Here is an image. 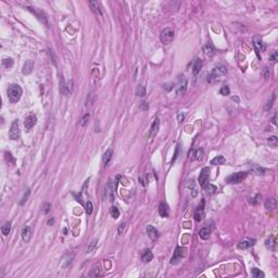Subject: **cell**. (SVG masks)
Returning <instances> with one entry per match:
<instances>
[{
	"mask_svg": "<svg viewBox=\"0 0 278 278\" xmlns=\"http://www.w3.org/2000/svg\"><path fill=\"white\" fill-rule=\"evenodd\" d=\"M2 64H4V68L9 69V68H11L12 65H13V60H12L11 58H6V59L2 60Z\"/></svg>",
	"mask_w": 278,
	"mask_h": 278,
	"instance_id": "obj_38",
	"label": "cell"
},
{
	"mask_svg": "<svg viewBox=\"0 0 278 278\" xmlns=\"http://www.w3.org/2000/svg\"><path fill=\"white\" fill-rule=\"evenodd\" d=\"M53 222H54V220H53V218H52V217H51V218H50V220H49V222H48V225H49V226H50V225H51V224H53Z\"/></svg>",
	"mask_w": 278,
	"mask_h": 278,
	"instance_id": "obj_56",
	"label": "cell"
},
{
	"mask_svg": "<svg viewBox=\"0 0 278 278\" xmlns=\"http://www.w3.org/2000/svg\"><path fill=\"white\" fill-rule=\"evenodd\" d=\"M73 260H74V254H73V253H66V254L62 258L61 266L63 267V268H68V267L72 264Z\"/></svg>",
	"mask_w": 278,
	"mask_h": 278,
	"instance_id": "obj_11",
	"label": "cell"
},
{
	"mask_svg": "<svg viewBox=\"0 0 278 278\" xmlns=\"http://www.w3.org/2000/svg\"><path fill=\"white\" fill-rule=\"evenodd\" d=\"M72 91H73V80H70L68 84L64 85V88H63L62 94H64V95H70Z\"/></svg>",
	"mask_w": 278,
	"mask_h": 278,
	"instance_id": "obj_29",
	"label": "cell"
},
{
	"mask_svg": "<svg viewBox=\"0 0 278 278\" xmlns=\"http://www.w3.org/2000/svg\"><path fill=\"white\" fill-rule=\"evenodd\" d=\"M89 118H90V114H89V113L85 114L84 116H83V118L80 120V125H82V126H86V125H87L88 122H89Z\"/></svg>",
	"mask_w": 278,
	"mask_h": 278,
	"instance_id": "obj_40",
	"label": "cell"
},
{
	"mask_svg": "<svg viewBox=\"0 0 278 278\" xmlns=\"http://www.w3.org/2000/svg\"><path fill=\"white\" fill-rule=\"evenodd\" d=\"M263 76H264V78H268L270 77V70L267 69V68H265L264 69V73H263Z\"/></svg>",
	"mask_w": 278,
	"mask_h": 278,
	"instance_id": "obj_48",
	"label": "cell"
},
{
	"mask_svg": "<svg viewBox=\"0 0 278 278\" xmlns=\"http://www.w3.org/2000/svg\"><path fill=\"white\" fill-rule=\"evenodd\" d=\"M125 227H126V224H125V223H123V224L120 225V227H118V235H120V236H121V235L123 234V232H124Z\"/></svg>",
	"mask_w": 278,
	"mask_h": 278,
	"instance_id": "obj_45",
	"label": "cell"
},
{
	"mask_svg": "<svg viewBox=\"0 0 278 278\" xmlns=\"http://www.w3.org/2000/svg\"><path fill=\"white\" fill-rule=\"evenodd\" d=\"M22 88L18 84H12L10 87L8 88V98L9 101L11 103H16L21 99L22 96Z\"/></svg>",
	"mask_w": 278,
	"mask_h": 278,
	"instance_id": "obj_1",
	"label": "cell"
},
{
	"mask_svg": "<svg viewBox=\"0 0 278 278\" xmlns=\"http://www.w3.org/2000/svg\"><path fill=\"white\" fill-rule=\"evenodd\" d=\"M21 136V129H20V124L18 120H14L10 126L9 130V138L11 140H19Z\"/></svg>",
	"mask_w": 278,
	"mask_h": 278,
	"instance_id": "obj_3",
	"label": "cell"
},
{
	"mask_svg": "<svg viewBox=\"0 0 278 278\" xmlns=\"http://www.w3.org/2000/svg\"><path fill=\"white\" fill-rule=\"evenodd\" d=\"M159 127H160V121H159V118H156L154 122H153V124H152V126H151V132H150L151 136H154V135L158 133Z\"/></svg>",
	"mask_w": 278,
	"mask_h": 278,
	"instance_id": "obj_26",
	"label": "cell"
},
{
	"mask_svg": "<svg viewBox=\"0 0 278 278\" xmlns=\"http://www.w3.org/2000/svg\"><path fill=\"white\" fill-rule=\"evenodd\" d=\"M184 118H185V115H184V113H182V112H179L178 113V122L182 123L184 121Z\"/></svg>",
	"mask_w": 278,
	"mask_h": 278,
	"instance_id": "obj_53",
	"label": "cell"
},
{
	"mask_svg": "<svg viewBox=\"0 0 278 278\" xmlns=\"http://www.w3.org/2000/svg\"><path fill=\"white\" fill-rule=\"evenodd\" d=\"M254 242H255L254 239H244L238 244V248H239V249H248V248L252 247V246L254 244Z\"/></svg>",
	"mask_w": 278,
	"mask_h": 278,
	"instance_id": "obj_17",
	"label": "cell"
},
{
	"mask_svg": "<svg viewBox=\"0 0 278 278\" xmlns=\"http://www.w3.org/2000/svg\"><path fill=\"white\" fill-rule=\"evenodd\" d=\"M50 208H51V206H50L49 203H45V206H44V213L47 214L48 212L50 211Z\"/></svg>",
	"mask_w": 278,
	"mask_h": 278,
	"instance_id": "obj_47",
	"label": "cell"
},
{
	"mask_svg": "<svg viewBox=\"0 0 278 278\" xmlns=\"http://www.w3.org/2000/svg\"><path fill=\"white\" fill-rule=\"evenodd\" d=\"M275 99H276V95H273L272 97H270V99L267 101V103L265 104V107H264V110L265 111H270V109H272V107H273V104H274L275 102Z\"/></svg>",
	"mask_w": 278,
	"mask_h": 278,
	"instance_id": "obj_31",
	"label": "cell"
},
{
	"mask_svg": "<svg viewBox=\"0 0 278 278\" xmlns=\"http://www.w3.org/2000/svg\"><path fill=\"white\" fill-rule=\"evenodd\" d=\"M246 177H247V173L239 172V173H235V174L230 175L229 177H227V178H226V182L228 184H239L241 183Z\"/></svg>",
	"mask_w": 278,
	"mask_h": 278,
	"instance_id": "obj_5",
	"label": "cell"
},
{
	"mask_svg": "<svg viewBox=\"0 0 278 278\" xmlns=\"http://www.w3.org/2000/svg\"><path fill=\"white\" fill-rule=\"evenodd\" d=\"M225 162H226V160H225V158L223 156H215L214 159L211 160V164H212V165H222V164H224Z\"/></svg>",
	"mask_w": 278,
	"mask_h": 278,
	"instance_id": "obj_25",
	"label": "cell"
},
{
	"mask_svg": "<svg viewBox=\"0 0 278 278\" xmlns=\"http://www.w3.org/2000/svg\"><path fill=\"white\" fill-rule=\"evenodd\" d=\"M260 198H261V196H260V194H256V197L252 199L251 203H252V204H256V203L259 202V199H260Z\"/></svg>",
	"mask_w": 278,
	"mask_h": 278,
	"instance_id": "obj_49",
	"label": "cell"
},
{
	"mask_svg": "<svg viewBox=\"0 0 278 278\" xmlns=\"http://www.w3.org/2000/svg\"><path fill=\"white\" fill-rule=\"evenodd\" d=\"M85 211H86V213H87L88 215H90V214L92 213V211H94V206H92V203L90 201H87Z\"/></svg>",
	"mask_w": 278,
	"mask_h": 278,
	"instance_id": "obj_42",
	"label": "cell"
},
{
	"mask_svg": "<svg viewBox=\"0 0 278 278\" xmlns=\"http://www.w3.org/2000/svg\"><path fill=\"white\" fill-rule=\"evenodd\" d=\"M159 214L163 218H166L168 216V208L165 203H160V206H159Z\"/></svg>",
	"mask_w": 278,
	"mask_h": 278,
	"instance_id": "obj_21",
	"label": "cell"
},
{
	"mask_svg": "<svg viewBox=\"0 0 278 278\" xmlns=\"http://www.w3.org/2000/svg\"><path fill=\"white\" fill-rule=\"evenodd\" d=\"M174 36H175L174 30L171 28V27H166V28H164L163 31L161 32V35H160L161 42H163L164 45H168V44L173 42Z\"/></svg>",
	"mask_w": 278,
	"mask_h": 278,
	"instance_id": "obj_4",
	"label": "cell"
},
{
	"mask_svg": "<svg viewBox=\"0 0 278 278\" xmlns=\"http://www.w3.org/2000/svg\"><path fill=\"white\" fill-rule=\"evenodd\" d=\"M139 108H140L141 110H148L149 106H148V103L146 102V101H142V102H141V104L139 106Z\"/></svg>",
	"mask_w": 278,
	"mask_h": 278,
	"instance_id": "obj_46",
	"label": "cell"
},
{
	"mask_svg": "<svg viewBox=\"0 0 278 278\" xmlns=\"http://www.w3.org/2000/svg\"><path fill=\"white\" fill-rule=\"evenodd\" d=\"M96 247H97V240H94V241H91V242L89 244V246H88L87 252H88V253L92 252V250H94Z\"/></svg>",
	"mask_w": 278,
	"mask_h": 278,
	"instance_id": "obj_43",
	"label": "cell"
},
{
	"mask_svg": "<svg viewBox=\"0 0 278 278\" xmlns=\"http://www.w3.org/2000/svg\"><path fill=\"white\" fill-rule=\"evenodd\" d=\"M220 94L222 96H228L230 94V89H229L228 86H223V87L220 89Z\"/></svg>",
	"mask_w": 278,
	"mask_h": 278,
	"instance_id": "obj_41",
	"label": "cell"
},
{
	"mask_svg": "<svg viewBox=\"0 0 278 278\" xmlns=\"http://www.w3.org/2000/svg\"><path fill=\"white\" fill-rule=\"evenodd\" d=\"M10 232H11V224H10V223H6V224L1 227V232H2L4 236H8Z\"/></svg>",
	"mask_w": 278,
	"mask_h": 278,
	"instance_id": "obj_32",
	"label": "cell"
},
{
	"mask_svg": "<svg viewBox=\"0 0 278 278\" xmlns=\"http://www.w3.org/2000/svg\"><path fill=\"white\" fill-rule=\"evenodd\" d=\"M152 259H153L152 252L150 251L149 249H146V250H144L142 254H141V260H142V261H144L145 263H149L150 261H152Z\"/></svg>",
	"mask_w": 278,
	"mask_h": 278,
	"instance_id": "obj_20",
	"label": "cell"
},
{
	"mask_svg": "<svg viewBox=\"0 0 278 278\" xmlns=\"http://www.w3.org/2000/svg\"><path fill=\"white\" fill-rule=\"evenodd\" d=\"M189 158H190L191 160H194V159L202 160V159H203V149L200 148L198 149V150H192V151H190Z\"/></svg>",
	"mask_w": 278,
	"mask_h": 278,
	"instance_id": "obj_14",
	"label": "cell"
},
{
	"mask_svg": "<svg viewBox=\"0 0 278 278\" xmlns=\"http://www.w3.org/2000/svg\"><path fill=\"white\" fill-rule=\"evenodd\" d=\"M203 216H204V201L202 200L201 204L198 206V208L196 209V212H194V220H196V222H201Z\"/></svg>",
	"mask_w": 278,
	"mask_h": 278,
	"instance_id": "obj_10",
	"label": "cell"
},
{
	"mask_svg": "<svg viewBox=\"0 0 278 278\" xmlns=\"http://www.w3.org/2000/svg\"><path fill=\"white\" fill-rule=\"evenodd\" d=\"M210 234H211V229H210L209 227H203V228L200 229L199 236H200V238H202V239L206 240L210 237Z\"/></svg>",
	"mask_w": 278,
	"mask_h": 278,
	"instance_id": "obj_24",
	"label": "cell"
},
{
	"mask_svg": "<svg viewBox=\"0 0 278 278\" xmlns=\"http://www.w3.org/2000/svg\"><path fill=\"white\" fill-rule=\"evenodd\" d=\"M49 53H50V57H51V60H52V58H53V63L56 64L57 62H56V56H54L53 51H52L51 49H49Z\"/></svg>",
	"mask_w": 278,
	"mask_h": 278,
	"instance_id": "obj_54",
	"label": "cell"
},
{
	"mask_svg": "<svg viewBox=\"0 0 278 278\" xmlns=\"http://www.w3.org/2000/svg\"><path fill=\"white\" fill-rule=\"evenodd\" d=\"M251 274H252V276L255 278H263L264 276H265L264 273L261 272V270H259V268H252Z\"/></svg>",
	"mask_w": 278,
	"mask_h": 278,
	"instance_id": "obj_33",
	"label": "cell"
},
{
	"mask_svg": "<svg viewBox=\"0 0 278 278\" xmlns=\"http://www.w3.org/2000/svg\"><path fill=\"white\" fill-rule=\"evenodd\" d=\"M203 52H204V54H206V57H212V56H214L215 50H214V47L212 46V44H210V42L206 44V45L203 46Z\"/></svg>",
	"mask_w": 278,
	"mask_h": 278,
	"instance_id": "obj_19",
	"label": "cell"
},
{
	"mask_svg": "<svg viewBox=\"0 0 278 278\" xmlns=\"http://www.w3.org/2000/svg\"><path fill=\"white\" fill-rule=\"evenodd\" d=\"M187 187H188L189 190H191V192H192V197H196V196L198 194V191H197V188H196V184H194V182L192 179H191V180H188Z\"/></svg>",
	"mask_w": 278,
	"mask_h": 278,
	"instance_id": "obj_27",
	"label": "cell"
},
{
	"mask_svg": "<svg viewBox=\"0 0 278 278\" xmlns=\"http://www.w3.org/2000/svg\"><path fill=\"white\" fill-rule=\"evenodd\" d=\"M268 141H270V144H274V145H276V142H277V138L275 137V136H273V137L268 138Z\"/></svg>",
	"mask_w": 278,
	"mask_h": 278,
	"instance_id": "obj_51",
	"label": "cell"
},
{
	"mask_svg": "<svg viewBox=\"0 0 278 278\" xmlns=\"http://www.w3.org/2000/svg\"><path fill=\"white\" fill-rule=\"evenodd\" d=\"M89 7L92 11L97 13V14H102V9H101V4L98 1H90L89 2Z\"/></svg>",
	"mask_w": 278,
	"mask_h": 278,
	"instance_id": "obj_16",
	"label": "cell"
},
{
	"mask_svg": "<svg viewBox=\"0 0 278 278\" xmlns=\"http://www.w3.org/2000/svg\"><path fill=\"white\" fill-rule=\"evenodd\" d=\"M226 74H227V69L225 66H217V68L213 69L211 74L208 76V82L212 83L215 80H221L226 76Z\"/></svg>",
	"mask_w": 278,
	"mask_h": 278,
	"instance_id": "obj_2",
	"label": "cell"
},
{
	"mask_svg": "<svg viewBox=\"0 0 278 278\" xmlns=\"http://www.w3.org/2000/svg\"><path fill=\"white\" fill-rule=\"evenodd\" d=\"M112 156H113V150L111 148H109L104 152V154H103V158H102V161H103V164H104V166H107L108 164L110 163L111 159H112Z\"/></svg>",
	"mask_w": 278,
	"mask_h": 278,
	"instance_id": "obj_18",
	"label": "cell"
},
{
	"mask_svg": "<svg viewBox=\"0 0 278 278\" xmlns=\"http://www.w3.org/2000/svg\"><path fill=\"white\" fill-rule=\"evenodd\" d=\"M178 151H179V146H177L176 151H175V154H174V158H173V161H172V162H175V161H176V159H177V156H178Z\"/></svg>",
	"mask_w": 278,
	"mask_h": 278,
	"instance_id": "obj_52",
	"label": "cell"
},
{
	"mask_svg": "<svg viewBox=\"0 0 278 278\" xmlns=\"http://www.w3.org/2000/svg\"><path fill=\"white\" fill-rule=\"evenodd\" d=\"M36 123H37V116L35 114H30L28 116H26L25 121H24V126H25L26 130H31Z\"/></svg>",
	"mask_w": 278,
	"mask_h": 278,
	"instance_id": "obj_9",
	"label": "cell"
},
{
	"mask_svg": "<svg viewBox=\"0 0 278 278\" xmlns=\"http://www.w3.org/2000/svg\"><path fill=\"white\" fill-rule=\"evenodd\" d=\"M265 246H266L267 248H270V249H273L275 246V238L274 237H270V238L265 241Z\"/></svg>",
	"mask_w": 278,
	"mask_h": 278,
	"instance_id": "obj_39",
	"label": "cell"
},
{
	"mask_svg": "<svg viewBox=\"0 0 278 278\" xmlns=\"http://www.w3.org/2000/svg\"><path fill=\"white\" fill-rule=\"evenodd\" d=\"M203 188H206V194H214L215 191H216V187L215 186H213V185H211V184H206V186L203 187Z\"/></svg>",
	"mask_w": 278,
	"mask_h": 278,
	"instance_id": "obj_36",
	"label": "cell"
},
{
	"mask_svg": "<svg viewBox=\"0 0 278 278\" xmlns=\"http://www.w3.org/2000/svg\"><path fill=\"white\" fill-rule=\"evenodd\" d=\"M22 238L25 242H28L32 238V229L31 227L28 226H25L23 229H22Z\"/></svg>",
	"mask_w": 278,
	"mask_h": 278,
	"instance_id": "obj_15",
	"label": "cell"
},
{
	"mask_svg": "<svg viewBox=\"0 0 278 278\" xmlns=\"http://www.w3.org/2000/svg\"><path fill=\"white\" fill-rule=\"evenodd\" d=\"M251 171L253 172L254 174H256V175H264V173H265V168H261V166H259V165H252Z\"/></svg>",
	"mask_w": 278,
	"mask_h": 278,
	"instance_id": "obj_28",
	"label": "cell"
},
{
	"mask_svg": "<svg viewBox=\"0 0 278 278\" xmlns=\"http://www.w3.org/2000/svg\"><path fill=\"white\" fill-rule=\"evenodd\" d=\"M201 68H202V61L200 59H197V60L194 62V66H192V73H194V75H198Z\"/></svg>",
	"mask_w": 278,
	"mask_h": 278,
	"instance_id": "obj_23",
	"label": "cell"
},
{
	"mask_svg": "<svg viewBox=\"0 0 278 278\" xmlns=\"http://www.w3.org/2000/svg\"><path fill=\"white\" fill-rule=\"evenodd\" d=\"M110 213H111V216L113 217L114 220L118 218V216H120V211H118V209L116 206H112V208H111Z\"/></svg>",
	"mask_w": 278,
	"mask_h": 278,
	"instance_id": "obj_37",
	"label": "cell"
},
{
	"mask_svg": "<svg viewBox=\"0 0 278 278\" xmlns=\"http://www.w3.org/2000/svg\"><path fill=\"white\" fill-rule=\"evenodd\" d=\"M33 70H34V62L32 61V60H27L23 65L22 73H23L24 75H28V74H31V73L33 72Z\"/></svg>",
	"mask_w": 278,
	"mask_h": 278,
	"instance_id": "obj_12",
	"label": "cell"
},
{
	"mask_svg": "<svg viewBox=\"0 0 278 278\" xmlns=\"http://www.w3.org/2000/svg\"><path fill=\"white\" fill-rule=\"evenodd\" d=\"M276 116H277V115L275 114V115H274V118H273V120H272V121H273V124H274V125H276V124H277V122H276Z\"/></svg>",
	"mask_w": 278,
	"mask_h": 278,
	"instance_id": "obj_55",
	"label": "cell"
},
{
	"mask_svg": "<svg viewBox=\"0 0 278 278\" xmlns=\"http://www.w3.org/2000/svg\"><path fill=\"white\" fill-rule=\"evenodd\" d=\"M147 234H148L149 238L151 240H156L159 238V232L156 230V227H153L151 225H149L147 227Z\"/></svg>",
	"mask_w": 278,
	"mask_h": 278,
	"instance_id": "obj_13",
	"label": "cell"
},
{
	"mask_svg": "<svg viewBox=\"0 0 278 278\" xmlns=\"http://www.w3.org/2000/svg\"><path fill=\"white\" fill-rule=\"evenodd\" d=\"M136 95L138 97H144L146 96V88L142 86V85H138L137 88H136Z\"/></svg>",
	"mask_w": 278,
	"mask_h": 278,
	"instance_id": "obj_35",
	"label": "cell"
},
{
	"mask_svg": "<svg viewBox=\"0 0 278 278\" xmlns=\"http://www.w3.org/2000/svg\"><path fill=\"white\" fill-rule=\"evenodd\" d=\"M101 274H102V272L100 270V267L97 266V267H94V268L90 270L89 276H90V277H99V276H101Z\"/></svg>",
	"mask_w": 278,
	"mask_h": 278,
	"instance_id": "obj_30",
	"label": "cell"
},
{
	"mask_svg": "<svg viewBox=\"0 0 278 278\" xmlns=\"http://www.w3.org/2000/svg\"><path fill=\"white\" fill-rule=\"evenodd\" d=\"M270 61L273 62V63H276V62L278 61V53L276 52V51H274V52H273V54H272V56L270 57Z\"/></svg>",
	"mask_w": 278,
	"mask_h": 278,
	"instance_id": "obj_44",
	"label": "cell"
},
{
	"mask_svg": "<svg viewBox=\"0 0 278 278\" xmlns=\"http://www.w3.org/2000/svg\"><path fill=\"white\" fill-rule=\"evenodd\" d=\"M187 90V78L185 76H180L178 80V84L176 85V94L178 96L185 95Z\"/></svg>",
	"mask_w": 278,
	"mask_h": 278,
	"instance_id": "obj_7",
	"label": "cell"
},
{
	"mask_svg": "<svg viewBox=\"0 0 278 278\" xmlns=\"http://www.w3.org/2000/svg\"><path fill=\"white\" fill-rule=\"evenodd\" d=\"M186 248L183 247H177L176 248L175 252H174V255L172 256L171 259V264H177V263L180 261V259L186 255Z\"/></svg>",
	"mask_w": 278,
	"mask_h": 278,
	"instance_id": "obj_6",
	"label": "cell"
},
{
	"mask_svg": "<svg viewBox=\"0 0 278 278\" xmlns=\"http://www.w3.org/2000/svg\"><path fill=\"white\" fill-rule=\"evenodd\" d=\"M74 197L76 198V201H77V202H80V204H83V203H84V202H83V200H82V197H80V194H74Z\"/></svg>",
	"mask_w": 278,
	"mask_h": 278,
	"instance_id": "obj_50",
	"label": "cell"
},
{
	"mask_svg": "<svg viewBox=\"0 0 278 278\" xmlns=\"http://www.w3.org/2000/svg\"><path fill=\"white\" fill-rule=\"evenodd\" d=\"M209 176H210V168H202L201 173L199 175V184L201 187H204L209 182Z\"/></svg>",
	"mask_w": 278,
	"mask_h": 278,
	"instance_id": "obj_8",
	"label": "cell"
},
{
	"mask_svg": "<svg viewBox=\"0 0 278 278\" xmlns=\"http://www.w3.org/2000/svg\"><path fill=\"white\" fill-rule=\"evenodd\" d=\"M277 206V201L275 198H268L265 201V208L267 210H274Z\"/></svg>",
	"mask_w": 278,
	"mask_h": 278,
	"instance_id": "obj_22",
	"label": "cell"
},
{
	"mask_svg": "<svg viewBox=\"0 0 278 278\" xmlns=\"http://www.w3.org/2000/svg\"><path fill=\"white\" fill-rule=\"evenodd\" d=\"M30 196H31V189H30V188H27L26 190H25V192H24L22 199H21V201H20V204H21V206H23L24 203H25V202L28 200Z\"/></svg>",
	"mask_w": 278,
	"mask_h": 278,
	"instance_id": "obj_34",
	"label": "cell"
}]
</instances>
